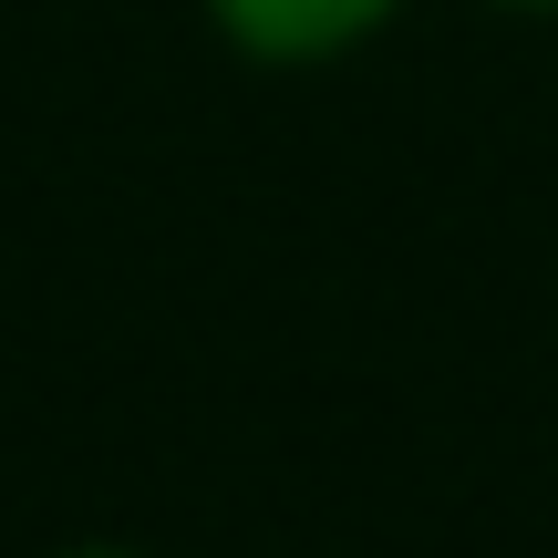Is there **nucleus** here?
Returning <instances> with one entry per match:
<instances>
[{"instance_id":"1","label":"nucleus","mask_w":558,"mask_h":558,"mask_svg":"<svg viewBox=\"0 0 558 558\" xmlns=\"http://www.w3.org/2000/svg\"><path fill=\"white\" fill-rule=\"evenodd\" d=\"M393 11L403 0H207V21L228 32V52H248V62H341Z\"/></svg>"},{"instance_id":"2","label":"nucleus","mask_w":558,"mask_h":558,"mask_svg":"<svg viewBox=\"0 0 558 558\" xmlns=\"http://www.w3.org/2000/svg\"><path fill=\"white\" fill-rule=\"evenodd\" d=\"M62 558H135V548H62Z\"/></svg>"},{"instance_id":"3","label":"nucleus","mask_w":558,"mask_h":558,"mask_svg":"<svg viewBox=\"0 0 558 558\" xmlns=\"http://www.w3.org/2000/svg\"><path fill=\"white\" fill-rule=\"evenodd\" d=\"M497 11H558V0H497Z\"/></svg>"}]
</instances>
